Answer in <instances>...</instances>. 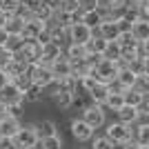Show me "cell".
Masks as SVG:
<instances>
[{
	"label": "cell",
	"mask_w": 149,
	"mask_h": 149,
	"mask_svg": "<svg viewBox=\"0 0 149 149\" xmlns=\"http://www.w3.org/2000/svg\"><path fill=\"white\" fill-rule=\"evenodd\" d=\"M118 69L120 65L116 60H107V58H100L98 65L91 69V74L96 76V80L98 82H105V85H109V82L116 80V76H118Z\"/></svg>",
	"instance_id": "6da1fadb"
},
{
	"label": "cell",
	"mask_w": 149,
	"mask_h": 149,
	"mask_svg": "<svg viewBox=\"0 0 149 149\" xmlns=\"http://www.w3.org/2000/svg\"><path fill=\"white\" fill-rule=\"evenodd\" d=\"M38 131H36V125L33 123H27V125H20L18 134L13 136L18 149H36L38 147Z\"/></svg>",
	"instance_id": "7a4b0ae2"
},
{
	"label": "cell",
	"mask_w": 149,
	"mask_h": 149,
	"mask_svg": "<svg viewBox=\"0 0 149 149\" xmlns=\"http://www.w3.org/2000/svg\"><path fill=\"white\" fill-rule=\"evenodd\" d=\"M134 125H127V123H111L109 127H107V134L105 136L107 138H111L116 145H123V143H127V140H131L134 138V129H131Z\"/></svg>",
	"instance_id": "3957f363"
},
{
	"label": "cell",
	"mask_w": 149,
	"mask_h": 149,
	"mask_svg": "<svg viewBox=\"0 0 149 149\" xmlns=\"http://www.w3.org/2000/svg\"><path fill=\"white\" fill-rule=\"evenodd\" d=\"M16 56L22 58L27 65H36V62H40V56H42V45L38 40H25L22 47L16 51Z\"/></svg>",
	"instance_id": "277c9868"
},
{
	"label": "cell",
	"mask_w": 149,
	"mask_h": 149,
	"mask_svg": "<svg viewBox=\"0 0 149 149\" xmlns=\"http://www.w3.org/2000/svg\"><path fill=\"white\" fill-rule=\"evenodd\" d=\"M85 123H89L93 129H100L105 125V109L102 105H96V102H89L85 109H82V116H80Z\"/></svg>",
	"instance_id": "5b68a950"
},
{
	"label": "cell",
	"mask_w": 149,
	"mask_h": 149,
	"mask_svg": "<svg viewBox=\"0 0 149 149\" xmlns=\"http://www.w3.org/2000/svg\"><path fill=\"white\" fill-rule=\"evenodd\" d=\"M69 131H71V136L78 140V143H89L93 138V127L89 123H85L82 118H76V120H71L69 123Z\"/></svg>",
	"instance_id": "8992f818"
},
{
	"label": "cell",
	"mask_w": 149,
	"mask_h": 149,
	"mask_svg": "<svg viewBox=\"0 0 149 149\" xmlns=\"http://www.w3.org/2000/svg\"><path fill=\"white\" fill-rule=\"evenodd\" d=\"M29 76H31V80H33V85H40V87H45L49 80H54V74H51L49 65H45V62L29 65Z\"/></svg>",
	"instance_id": "52a82bcc"
},
{
	"label": "cell",
	"mask_w": 149,
	"mask_h": 149,
	"mask_svg": "<svg viewBox=\"0 0 149 149\" xmlns=\"http://www.w3.org/2000/svg\"><path fill=\"white\" fill-rule=\"evenodd\" d=\"M91 36H93V29H91V27H87L82 20H78V22H71V25H69V40H71V42L85 45Z\"/></svg>",
	"instance_id": "ba28073f"
},
{
	"label": "cell",
	"mask_w": 149,
	"mask_h": 149,
	"mask_svg": "<svg viewBox=\"0 0 149 149\" xmlns=\"http://www.w3.org/2000/svg\"><path fill=\"white\" fill-rule=\"evenodd\" d=\"M16 102H25V100H22V91L9 80L7 85L0 87V105L9 107V105H16Z\"/></svg>",
	"instance_id": "9c48e42d"
},
{
	"label": "cell",
	"mask_w": 149,
	"mask_h": 149,
	"mask_svg": "<svg viewBox=\"0 0 149 149\" xmlns=\"http://www.w3.org/2000/svg\"><path fill=\"white\" fill-rule=\"evenodd\" d=\"M45 27H47V22H45V20L36 18V16H31V18L25 20V27H22V31H20V33H22V38H25V40H36L38 33H40Z\"/></svg>",
	"instance_id": "30bf717a"
},
{
	"label": "cell",
	"mask_w": 149,
	"mask_h": 149,
	"mask_svg": "<svg viewBox=\"0 0 149 149\" xmlns=\"http://www.w3.org/2000/svg\"><path fill=\"white\" fill-rule=\"evenodd\" d=\"M20 125H22V120L16 118V116H11V113H5V116H0V136H16L20 129Z\"/></svg>",
	"instance_id": "8fae6325"
},
{
	"label": "cell",
	"mask_w": 149,
	"mask_h": 149,
	"mask_svg": "<svg viewBox=\"0 0 149 149\" xmlns=\"http://www.w3.org/2000/svg\"><path fill=\"white\" fill-rule=\"evenodd\" d=\"M47 27H49V33H51V40L54 42H58L60 47H67L71 40H69V27L65 25H58V22H47Z\"/></svg>",
	"instance_id": "7c38bea8"
},
{
	"label": "cell",
	"mask_w": 149,
	"mask_h": 149,
	"mask_svg": "<svg viewBox=\"0 0 149 149\" xmlns=\"http://www.w3.org/2000/svg\"><path fill=\"white\" fill-rule=\"evenodd\" d=\"M49 69H51V74H54V78H65V76H71V60L62 54V56H58L56 60L49 65Z\"/></svg>",
	"instance_id": "4fadbf2b"
},
{
	"label": "cell",
	"mask_w": 149,
	"mask_h": 149,
	"mask_svg": "<svg viewBox=\"0 0 149 149\" xmlns=\"http://www.w3.org/2000/svg\"><path fill=\"white\" fill-rule=\"evenodd\" d=\"M65 54V47H60L58 42H54V40H49V42L42 45V56H40V62H45V65H51V62L56 60L58 56H62Z\"/></svg>",
	"instance_id": "5bb4252c"
},
{
	"label": "cell",
	"mask_w": 149,
	"mask_h": 149,
	"mask_svg": "<svg viewBox=\"0 0 149 149\" xmlns=\"http://www.w3.org/2000/svg\"><path fill=\"white\" fill-rule=\"evenodd\" d=\"M96 33H98V36H102L105 40H116V38H118V33H120L118 22H116V20H111V18L102 20V22L98 25V29H96Z\"/></svg>",
	"instance_id": "9a60e30c"
},
{
	"label": "cell",
	"mask_w": 149,
	"mask_h": 149,
	"mask_svg": "<svg viewBox=\"0 0 149 149\" xmlns=\"http://www.w3.org/2000/svg\"><path fill=\"white\" fill-rule=\"evenodd\" d=\"M136 71L134 69H129L127 65H123V67L118 69V76H116V82H118L120 87H125V89H129V87H134V82H136Z\"/></svg>",
	"instance_id": "2e32d148"
},
{
	"label": "cell",
	"mask_w": 149,
	"mask_h": 149,
	"mask_svg": "<svg viewBox=\"0 0 149 149\" xmlns=\"http://www.w3.org/2000/svg\"><path fill=\"white\" fill-rule=\"evenodd\" d=\"M131 33L136 38L138 42H143V40H149V20L147 18H138L134 25H131Z\"/></svg>",
	"instance_id": "e0dca14e"
},
{
	"label": "cell",
	"mask_w": 149,
	"mask_h": 149,
	"mask_svg": "<svg viewBox=\"0 0 149 149\" xmlns=\"http://www.w3.org/2000/svg\"><path fill=\"white\" fill-rule=\"evenodd\" d=\"M87 93H89V98H91V102H96V105H105V98H107V93H109V85H105V82H96Z\"/></svg>",
	"instance_id": "ac0fdd59"
},
{
	"label": "cell",
	"mask_w": 149,
	"mask_h": 149,
	"mask_svg": "<svg viewBox=\"0 0 149 149\" xmlns=\"http://www.w3.org/2000/svg\"><path fill=\"white\" fill-rule=\"evenodd\" d=\"M116 40H118V45H120V49H123V51H138V45H140L136 38H134L131 31H120Z\"/></svg>",
	"instance_id": "d6986e66"
},
{
	"label": "cell",
	"mask_w": 149,
	"mask_h": 149,
	"mask_svg": "<svg viewBox=\"0 0 149 149\" xmlns=\"http://www.w3.org/2000/svg\"><path fill=\"white\" fill-rule=\"evenodd\" d=\"M65 56H67L71 62L82 60V58L87 56V47H85V45H80V42H69L67 47H65Z\"/></svg>",
	"instance_id": "ffe728a7"
},
{
	"label": "cell",
	"mask_w": 149,
	"mask_h": 149,
	"mask_svg": "<svg viewBox=\"0 0 149 149\" xmlns=\"http://www.w3.org/2000/svg\"><path fill=\"white\" fill-rule=\"evenodd\" d=\"M51 102L60 109V111H69L71 109V102H74V91H58L54 98H51Z\"/></svg>",
	"instance_id": "44dd1931"
},
{
	"label": "cell",
	"mask_w": 149,
	"mask_h": 149,
	"mask_svg": "<svg viewBox=\"0 0 149 149\" xmlns=\"http://www.w3.org/2000/svg\"><path fill=\"white\" fill-rule=\"evenodd\" d=\"M36 125V131H38V136L42 138V136H51V134H58V123L56 120H51V118H42V120H38Z\"/></svg>",
	"instance_id": "7402d4cb"
},
{
	"label": "cell",
	"mask_w": 149,
	"mask_h": 149,
	"mask_svg": "<svg viewBox=\"0 0 149 149\" xmlns=\"http://www.w3.org/2000/svg\"><path fill=\"white\" fill-rule=\"evenodd\" d=\"M138 109H140V107H134V105H127V102H125L118 111H116L118 113V120L120 123H127V125H134L136 123V116H138Z\"/></svg>",
	"instance_id": "603a6c76"
},
{
	"label": "cell",
	"mask_w": 149,
	"mask_h": 149,
	"mask_svg": "<svg viewBox=\"0 0 149 149\" xmlns=\"http://www.w3.org/2000/svg\"><path fill=\"white\" fill-rule=\"evenodd\" d=\"M85 47H87V54H100V56H102V51H105V47H107V40L93 31V36L85 42Z\"/></svg>",
	"instance_id": "cb8c5ba5"
},
{
	"label": "cell",
	"mask_w": 149,
	"mask_h": 149,
	"mask_svg": "<svg viewBox=\"0 0 149 149\" xmlns=\"http://www.w3.org/2000/svg\"><path fill=\"white\" fill-rule=\"evenodd\" d=\"M102 20H105V16H102V11H100L98 7L91 9V11H82V22H85L87 27H91L93 31L98 29V25L102 22Z\"/></svg>",
	"instance_id": "d4e9b609"
},
{
	"label": "cell",
	"mask_w": 149,
	"mask_h": 149,
	"mask_svg": "<svg viewBox=\"0 0 149 149\" xmlns=\"http://www.w3.org/2000/svg\"><path fill=\"white\" fill-rule=\"evenodd\" d=\"M22 100H25V105H38V102H42V87L40 85H31L29 89L22 91Z\"/></svg>",
	"instance_id": "484cf974"
},
{
	"label": "cell",
	"mask_w": 149,
	"mask_h": 149,
	"mask_svg": "<svg viewBox=\"0 0 149 149\" xmlns=\"http://www.w3.org/2000/svg\"><path fill=\"white\" fill-rule=\"evenodd\" d=\"M123 105H125V96H123V91H111V89H109V93H107L105 105H102V107L111 109V111H118Z\"/></svg>",
	"instance_id": "4316f807"
},
{
	"label": "cell",
	"mask_w": 149,
	"mask_h": 149,
	"mask_svg": "<svg viewBox=\"0 0 149 149\" xmlns=\"http://www.w3.org/2000/svg\"><path fill=\"white\" fill-rule=\"evenodd\" d=\"M7 74L11 76H18V74H25V71H29V65H27L25 60H22V58H18V56H13L11 58V62H9V65H7Z\"/></svg>",
	"instance_id": "83f0119b"
},
{
	"label": "cell",
	"mask_w": 149,
	"mask_h": 149,
	"mask_svg": "<svg viewBox=\"0 0 149 149\" xmlns=\"http://www.w3.org/2000/svg\"><path fill=\"white\" fill-rule=\"evenodd\" d=\"M38 149H62V138L58 134L38 138Z\"/></svg>",
	"instance_id": "f1b7e54d"
},
{
	"label": "cell",
	"mask_w": 149,
	"mask_h": 149,
	"mask_svg": "<svg viewBox=\"0 0 149 149\" xmlns=\"http://www.w3.org/2000/svg\"><path fill=\"white\" fill-rule=\"evenodd\" d=\"M31 13L36 16V18H40V20H45V22H49L51 20V16H54V9H51L45 0H40L38 5H33V9H31Z\"/></svg>",
	"instance_id": "f546056e"
},
{
	"label": "cell",
	"mask_w": 149,
	"mask_h": 149,
	"mask_svg": "<svg viewBox=\"0 0 149 149\" xmlns=\"http://www.w3.org/2000/svg\"><path fill=\"white\" fill-rule=\"evenodd\" d=\"M120 56H123V49H120L118 40H107V47L105 51H102V58H107V60H120Z\"/></svg>",
	"instance_id": "4dcf8cb0"
},
{
	"label": "cell",
	"mask_w": 149,
	"mask_h": 149,
	"mask_svg": "<svg viewBox=\"0 0 149 149\" xmlns=\"http://www.w3.org/2000/svg\"><path fill=\"white\" fill-rule=\"evenodd\" d=\"M22 27H25V18L18 16V13H9V18H7V22H5V29L9 31V33H20Z\"/></svg>",
	"instance_id": "1f68e13d"
},
{
	"label": "cell",
	"mask_w": 149,
	"mask_h": 149,
	"mask_svg": "<svg viewBox=\"0 0 149 149\" xmlns=\"http://www.w3.org/2000/svg\"><path fill=\"white\" fill-rule=\"evenodd\" d=\"M123 96H125V102H127V105H134V107H140V105H143V100H145V93L138 91L136 87L125 89Z\"/></svg>",
	"instance_id": "d6a6232c"
},
{
	"label": "cell",
	"mask_w": 149,
	"mask_h": 149,
	"mask_svg": "<svg viewBox=\"0 0 149 149\" xmlns=\"http://www.w3.org/2000/svg\"><path fill=\"white\" fill-rule=\"evenodd\" d=\"M22 42H25V38H22V33H9L5 40V45H2V49L11 51V54H16V51L22 47Z\"/></svg>",
	"instance_id": "836d02e7"
},
{
	"label": "cell",
	"mask_w": 149,
	"mask_h": 149,
	"mask_svg": "<svg viewBox=\"0 0 149 149\" xmlns=\"http://www.w3.org/2000/svg\"><path fill=\"white\" fill-rule=\"evenodd\" d=\"M11 82H13V85H16V87L20 89V91H25V89H29L31 85H33V80H31L29 71H25V74H18V76H13V78H11Z\"/></svg>",
	"instance_id": "e575fe53"
},
{
	"label": "cell",
	"mask_w": 149,
	"mask_h": 149,
	"mask_svg": "<svg viewBox=\"0 0 149 149\" xmlns=\"http://www.w3.org/2000/svg\"><path fill=\"white\" fill-rule=\"evenodd\" d=\"M91 149H116V143L107 136H96L91 138Z\"/></svg>",
	"instance_id": "d590c367"
},
{
	"label": "cell",
	"mask_w": 149,
	"mask_h": 149,
	"mask_svg": "<svg viewBox=\"0 0 149 149\" xmlns=\"http://www.w3.org/2000/svg\"><path fill=\"white\" fill-rule=\"evenodd\" d=\"M134 87H136L138 91H143L145 96H147V93H149V74L140 71V74L136 76V82H134Z\"/></svg>",
	"instance_id": "8d00e7d4"
},
{
	"label": "cell",
	"mask_w": 149,
	"mask_h": 149,
	"mask_svg": "<svg viewBox=\"0 0 149 149\" xmlns=\"http://www.w3.org/2000/svg\"><path fill=\"white\" fill-rule=\"evenodd\" d=\"M134 138L140 143V147H149V127H136Z\"/></svg>",
	"instance_id": "74e56055"
},
{
	"label": "cell",
	"mask_w": 149,
	"mask_h": 149,
	"mask_svg": "<svg viewBox=\"0 0 149 149\" xmlns=\"http://www.w3.org/2000/svg\"><path fill=\"white\" fill-rule=\"evenodd\" d=\"M25 102H16V105H9L7 107V113H11V116H16V118H25Z\"/></svg>",
	"instance_id": "f35d334b"
},
{
	"label": "cell",
	"mask_w": 149,
	"mask_h": 149,
	"mask_svg": "<svg viewBox=\"0 0 149 149\" xmlns=\"http://www.w3.org/2000/svg\"><path fill=\"white\" fill-rule=\"evenodd\" d=\"M58 9H62V11H69V13L80 11V9H78V0H60V7H58Z\"/></svg>",
	"instance_id": "ab89813d"
},
{
	"label": "cell",
	"mask_w": 149,
	"mask_h": 149,
	"mask_svg": "<svg viewBox=\"0 0 149 149\" xmlns=\"http://www.w3.org/2000/svg\"><path fill=\"white\" fill-rule=\"evenodd\" d=\"M134 127H149V111L145 109H138V116H136V123Z\"/></svg>",
	"instance_id": "60d3db41"
},
{
	"label": "cell",
	"mask_w": 149,
	"mask_h": 149,
	"mask_svg": "<svg viewBox=\"0 0 149 149\" xmlns=\"http://www.w3.org/2000/svg\"><path fill=\"white\" fill-rule=\"evenodd\" d=\"M0 149H18V145L11 136H0Z\"/></svg>",
	"instance_id": "b9f144b4"
},
{
	"label": "cell",
	"mask_w": 149,
	"mask_h": 149,
	"mask_svg": "<svg viewBox=\"0 0 149 149\" xmlns=\"http://www.w3.org/2000/svg\"><path fill=\"white\" fill-rule=\"evenodd\" d=\"M98 7V0H78V9L80 11H91Z\"/></svg>",
	"instance_id": "7bdbcfd3"
},
{
	"label": "cell",
	"mask_w": 149,
	"mask_h": 149,
	"mask_svg": "<svg viewBox=\"0 0 149 149\" xmlns=\"http://www.w3.org/2000/svg\"><path fill=\"white\" fill-rule=\"evenodd\" d=\"M16 56V54H11V51H7V49H2V47H0V67L5 69L7 65H9V62H11V58Z\"/></svg>",
	"instance_id": "ee69618b"
},
{
	"label": "cell",
	"mask_w": 149,
	"mask_h": 149,
	"mask_svg": "<svg viewBox=\"0 0 149 149\" xmlns=\"http://www.w3.org/2000/svg\"><path fill=\"white\" fill-rule=\"evenodd\" d=\"M120 147H123V149H143V147H140V143H138L136 138H131V140H127V143H123V145H120Z\"/></svg>",
	"instance_id": "f6af8a7d"
},
{
	"label": "cell",
	"mask_w": 149,
	"mask_h": 149,
	"mask_svg": "<svg viewBox=\"0 0 149 149\" xmlns=\"http://www.w3.org/2000/svg\"><path fill=\"white\" fill-rule=\"evenodd\" d=\"M116 22H118V29L120 31H131V25H134V22H129V20H125V18H118Z\"/></svg>",
	"instance_id": "bcb514c9"
},
{
	"label": "cell",
	"mask_w": 149,
	"mask_h": 149,
	"mask_svg": "<svg viewBox=\"0 0 149 149\" xmlns=\"http://www.w3.org/2000/svg\"><path fill=\"white\" fill-rule=\"evenodd\" d=\"M125 2H127V0H105V5L109 7V9H120V7H125Z\"/></svg>",
	"instance_id": "7dc6e473"
},
{
	"label": "cell",
	"mask_w": 149,
	"mask_h": 149,
	"mask_svg": "<svg viewBox=\"0 0 149 149\" xmlns=\"http://www.w3.org/2000/svg\"><path fill=\"white\" fill-rule=\"evenodd\" d=\"M138 54H140V56H149V40H143V42L138 45Z\"/></svg>",
	"instance_id": "c3c4849f"
},
{
	"label": "cell",
	"mask_w": 149,
	"mask_h": 149,
	"mask_svg": "<svg viewBox=\"0 0 149 149\" xmlns=\"http://www.w3.org/2000/svg\"><path fill=\"white\" fill-rule=\"evenodd\" d=\"M9 80H11V76L7 74V69H2V67H0V87H2V85H7Z\"/></svg>",
	"instance_id": "681fc988"
},
{
	"label": "cell",
	"mask_w": 149,
	"mask_h": 149,
	"mask_svg": "<svg viewBox=\"0 0 149 149\" xmlns=\"http://www.w3.org/2000/svg\"><path fill=\"white\" fill-rule=\"evenodd\" d=\"M140 18H147L149 20V0H145L140 5Z\"/></svg>",
	"instance_id": "f907efd6"
},
{
	"label": "cell",
	"mask_w": 149,
	"mask_h": 149,
	"mask_svg": "<svg viewBox=\"0 0 149 149\" xmlns=\"http://www.w3.org/2000/svg\"><path fill=\"white\" fill-rule=\"evenodd\" d=\"M7 36H9V31L5 29V27H0V47L5 45V40H7Z\"/></svg>",
	"instance_id": "816d5d0a"
},
{
	"label": "cell",
	"mask_w": 149,
	"mask_h": 149,
	"mask_svg": "<svg viewBox=\"0 0 149 149\" xmlns=\"http://www.w3.org/2000/svg\"><path fill=\"white\" fill-rule=\"evenodd\" d=\"M7 18H9V13L5 11V9H0V27H5V22H7Z\"/></svg>",
	"instance_id": "f5cc1de1"
},
{
	"label": "cell",
	"mask_w": 149,
	"mask_h": 149,
	"mask_svg": "<svg viewBox=\"0 0 149 149\" xmlns=\"http://www.w3.org/2000/svg\"><path fill=\"white\" fill-rule=\"evenodd\" d=\"M45 2H47L51 9H58V7H60V0H45Z\"/></svg>",
	"instance_id": "db71d44e"
},
{
	"label": "cell",
	"mask_w": 149,
	"mask_h": 149,
	"mask_svg": "<svg viewBox=\"0 0 149 149\" xmlns=\"http://www.w3.org/2000/svg\"><path fill=\"white\" fill-rule=\"evenodd\" d=\"M143 71H145V74H149V56L143 58Z\"/></svg>",
	"instance_id": "11a10c76"
},
{
	"label": "cell",
	"mask_w": 149,
	"mask_h": 149,
	"mask_svg": "<svg viewBox=\"0 0 149 149\" xmlns=\"http://www.w3.org/2000/svg\"><path fill=\"white\" fill-rule=\"evenodd\" d=\"M140 109H145V111H149V93H147V96H145L143 105H140Z\"/></svg>",
	"instance_id": "9f6ffc18"
},
{
	"label": "cell",
	"mask_w": 149,
	"mask_h": 149,
	"mask_svg": "<svg viewBox=\"0 0 149 149\" xmlns=\"http://www.w3.org/2000/svg\"><path fill=\"white\" fill-rule=\"evenodd\" d=\"M127 2H131V5H138V7H140V5L145 2V0H127Z\"/></svg>",
	"instance_id": "6f0895ef"
},
{
	"label": "cell",
	"mask_w": 149,
	"mask_h": 149,
	"mask_svg": "<svg viewBox=\"0 0 149 149\" xmlns=\"http://www.w3.org/2000/svg\"><path fill=\"white\" fill-rule=\"evenodd\" d=\"M143 149H149V147H143Z\"/></svg>",
	"instance_id": "680465c9"
}]
</instances>
